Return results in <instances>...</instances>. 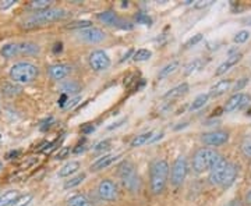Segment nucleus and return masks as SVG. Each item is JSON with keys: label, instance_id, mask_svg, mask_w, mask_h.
Returning a JSON list of instances; mask_svg holds the SVG:
<instances>
[{"label": "nucleus", "instance_id": "obj_42", "mask_svg": "<svg viewBox=\"0 0 251 206\" xmlns=\"http://www.w3.org/2000/svg\"><path fill=\"white\" fill-rule=\"evenodd\" d=\"M81 100V96H75V98L73 99H69L67 100V103H66V106H64V109H73L78 102Z\"/></svg>", "mask_w": 251, "mask_h": 206}, {"label": "nucleus", "instance_id": "obj_47", "mask_svg": "<svg viewBox=\"0 0 251 206\" xmlns=\"http://www.w3.org/2000/svg\"><path fill=\"white\" fill-rule=\"evenodd\" d=\"M133 54H134V50H133V49H130V50H128V52H127V53H126L125 56L122 57V59H120V62L123 63V62H126L127 59H130V56L133 57Z\"/></svg>", "mask_w": 251, "mask_h": 206}, {"label": "nucleus", "instance_id": "obj_39", "mask_svg": "<svg viewBox=\"0 0 251 206\" xmlns=\"http://www.w3.org/2000/svg\"><path fill=\"white\" fill-rule=\"evenodd\" d=\"M202 38H204L202 34H196V35H193L190 39H188L187 42L184 44V47L188 49V47H191V46H196L197 44H200V42L202 41Z\"/></svg>", "mask_w": 251, "mask_h": 206}, {"label": "nucleus", "instance_id": "obj_4", "mask_svg": "<svg viewBox=\"0 0 251 206\" xmlns=\"http://www.w3.org/2000/svg\"><path fill=\"white\" fill-rule=\"evenodd\" d=\"M221 158H222L221 153L215 151V148H200L193 155V160H191L193 171L197 174L209 171Z\"/></svg>", "mask_w": 251, "mask_h": 206}, {"label": "nucleus", "instance_id": "obj_38", "mask_svg": "<svg viewBox=\"0 0 251 206\" xmlns=\"http://www.w3.org/2000/svg\"><path fill=\"white\" fill-rule=\"evenodd\" d=\"M70 153H72V148H70V146H62V148L57 151V153L54 155V159H56V160H63V159H66Z\"/></svg>", "mask_w": 251, "mask_h": 206}, {"label": "nucleus", "instance_id": "obj_53", "mask_svg": "<svg viewBox=\"0 0 251 206\" xmlns=\"http://www.w3.org/2000/svg\"><path fill=\"white\" fill-rule=\"evenodd\" d=\"M84 149H85V148H84L82 145H78V146H77V148H75V149H74L73 152H74V153H80V152H82Z\"/></svg>", "mask_w": 251, "mask_h": 206}, {"label": "nucleus", "instance_id": "obj_11", "mask_svg": "<svg viewBox=\"0 0 251 206\" xmlns=\"http://www.w3.org/2000/svg\"><path fill=\"white\" fill-rule=\"evenodd\" d=\"M251 95L249 93H244V92H237L232 95L230 98L226 100V103L224 105V112L225 113H232L236 110H240L244 106H247L250 103Z\"/></svg>", "mask_w": 251, "mask_h": 206}, {"label": "nucleus", "instance_id": "obj_22", "mask_svg": "<svg viewBox=\"0 0 251 206\" xmlns=\"http://www.w3.org/2000/svg\"><path fill=\"white\" fill-rule=\"evenodd\" d=\"M20 197L21 195L18 189H9L0 195V206H11Z\"/></svg>", "mask_w": 251, "mask_h": 206}, {"label": "nucleus", "instance_id": "obj_3", "mask_svg": "<svg viewBox=\"0 0 251 206\" xmlns=\"http://www.w3.org/2000/svg\"><path fill=\"white\" fill-rule=\"evenodd\" d=\"M9 77L18 85H27L39 77V69L31 62H17L10 67Z\"/></svg>", "mask_w": 251, "mask_h": 206}, {"label": "nucleus", "instance_id": "obj_15", "mask_svg": "<svg viewBox=\"0 0 251 206\" xmlns=\"http://www.w3.org/2000/svg\"><path fill=\"white\" fill-rule=\"evenodd\" d=\"M119 158H120L119 153H108V155H103V156H100L99 159H97V160L91 164V171H99L102 170V169H106V167H109L112 163H115Z\"/></svg>", "mask_w": 251, "mask_h": 206}, {"label": "nucleus", "instance_id": "obj_50", "mask_svg": "<svg viewBox=\"0 0 251 206\" xmlns=\"http://www.w3.org/2000/svg\"><path fill=\"white\" fill-rule=\"evenodd\" d=\"M226 206H242V202L239 199H233V201H230Z\"/></svg>", "mask_w": 251, "mask_h": 206}, {"label": "nucleus", "instance_id": "obj_46", "mask_svg": "<svg viewBox=\"0 0 251 206\" xmlns=\"http://www.w3.org/2000/svg\"><path fill=\"white\" fill-rule=\"evenodd\" d=\"M20 156V151H11L6 155V159H16Z\"/></svg>", "mask_w": 251, "mask_h": 206}, {"label": "nucleus", "instance_id": "obj_20", "mask_svg": "<svg viewBox=\"0 0 251 206\" xmlns=\"http://www.w3.org/2000/svg\"><path fill=\"white\" fill-rule=\"evenodd\" d=\"M190 90V87H188L187 82H181L179 85H176V87H173L172 90H169L165 95H163V99H166V100H169V99H176L180 98V96H183V95H186Z\"/></svg>", "mask_w": 251, "mask_h": 206}, {"label": "nucleus", "instance_id": "obj_14", "mask_svg": "<svg viewBox=\"0 0 251 206\" xmlns=\"http://www.w3.org/2000/svg\"><path fill=\"white\" fill-rule=\"evenodd\" d=\"M72 72V66L67 63H54L48 67V75L50 80L62 81L66 77H69Z\"/></svg>", "mask_w": 251, "mask_h": 206}, {"label": "nucleus", "instance_id": "obj_16", "mask_svg": "<svg viewBox=\"0 0 251 206\" xmlns=\"http://www.w3.org/2000/svg\"><path fill=\"white\" fill-rule=\"evenodd\" d=\"M230 88H232V80L230 78L218 81L215 85L209 90V92H208L209 93V98H219L224 93H226Z\"/></svg>", "mask_w": 251, "mask_h": 206}, {"label": "nucleus", "instance_id": "obj_41", "mask_svg": "<svg viewBox=\"0 0 251 206\" xmlns=\"http://www.w3.org/2000/svg\"><path fill=\"white\" fill-rule=\"evenodd\" d=\"M110 148V141L109 139H105V141H100L95 145V148H94V151L95 152H100V151H106Z\"/></svg>", "mask_w": 251, "mask_h": 206}, {"label": "nucleus", "instance_id": "obj_5", "mask_svg": "<svg viewBox=\"0 0 251 206\" xmlns=\"http://www.w3.org/2000/svg\"><path fill=\"white\" fill-rule=\"evenodd\" d=\"M169 179V163L166 160H155L150 170V187L155 195L162 194Z\"/></svg>", "mask_w": 251, "mask_h": 206}, {"label": "nucleus", "instance_id": "obj_18", "mask_svg": "<svg viewBox=\"0 0 251 206\" xmlns=\"http://www.w3.org/2000/svg\"><path fill=\"white\" fill-rule=\"evenodd\" d=\"M0 88H1V93H3L4 96H7V98H16V96L23 93V87L16 84V82H13V81L3 82Z\"/></svg>", "mask_w": 251, "mask_h": 206}, {"label": "nucleus", "instance_id": "obj_35", "mask_svg": "<svg viewBox=\"0 0 251 206\" xmlns=\"http://www.w3.org/2000/svg\"><path fill=\"white\" fill-rule=\"evenodd\" d=\"M135 21L138 23V24H143V25H148V27H151L153 24V20L151 16H148L147 13H144V11H138L137 14H135Z\"/></svg>", "mask_w": 251, "mask_h": 206}, {"label": "nucleus", "instance_id": "obj_6", "mask_svg": "<svg viewBox=\"0 0 251 206\" xmlns=\"http://www.w3.org/2000/svg\"><path fill=\"white\" fill-rule=\"evenodd\" d=\"M119 177H120L126 188L131 191V192H137L141 187L140 176L135 171L134 164L131 161L126 160L119 166Z\"/></svg>", "mask_w": 251, "mask_h": 206}, {"label": "nucleus", "instance_id": "obj_29", "mask_svg": "<svg viewBox=\"0 0 251 206\" xmlns=\"http://www.w3.org/2000/svg\"><path fill=\"white\" fill-rule=\"evenodd\" d=\"M87 177V174L85 173H80V174H77V176H73L70 177V180H67L66 183H64V189H69V188H74V187H77V185H80L81 183L85 180Z\"/></svg>", "mask_w": 251, "mask_h": 206}, {"label": "nucleus", "instance_id": "obj_44", "mask_svg": "<svg viewBox=\"0 0 251 206\" xmlns=\"http://www.w3.org/2000/svg\"><path fill=\"white\" fill-rule=\"evenodd\" d=\"M14 4H16V0H6V1H1V3H0V9L7 10L10 9L11 6H14Z\"/></svg>", "mask_w": 251, "mask_h": 206}, {"label": "nucleus", "instance_id": "obj_10", "mask_svg": "<svg viewBox=\"0 0 251 206\" xmlns=\"http://www.w3.org/2000/svg\"><path fill=\"white\" fill-rule=\"evenodd\" d=\"M230 134L225 130H215V131H209V133H204L201 135V142L206 145L208 148L212 146H222L229 141Z\"/></svg>", "mask_w": 251, "mask_h": 206}, {"label": "nucleus", "instance_id": "obj_37", "mask_svg": "<svg viewBox=\"0 0 251 206\" xmlns=\"http://www.w3.org/2000/svg\"><path fill=\"white\" fill-rule=\"evenodd\" d=\"M32 199H34L32 194H25V195H21V197L18 198L17 201L11 206H28L32 202Z\"/></svg>", "mask_w": 251, "mask_h": 206}, {"label": "nucleus", "instance_id": "obj_33", "mask_svg": "<svg viewBox=\"0 0 251 206\" xmlns=\"http://www.w3.org/2000/svg\"><path fill=\"white\" fill-rule=\"evenodd\" d=\"M92 27V23H91L90 20H77V21H73L70 23L69 25H67V29H85V28H90Z\"/></svg>", "mask_w": 251, "mask_h": 206}, {"label": "nucleus", "instance_id": "obj_36", "mask_svg": "<svg viewBox=\"0 0 251 206\" xmlns=\"http://www.w3.org/2000/svg\"><path fill=\"white\" fill-rule=\"evenodd\" d=\"M249 39H250V32H249L247 29H242V31H239V32L233 36V42L234 44H237V45L247 42Z\"/></svg>", "mask_w": 251, "mask_h": 206}, {"label": "nucleus", "instance_id": "obj_17", "mask_svg": "<svg viewBox=\"0 0 251 206\" xmlns=\"http://www.w3.org/2000/svg\"><path fill=\"white\" fill-rule=\"evenodd\" d=\"M242 57H243V54L240 53V52H237V53H233V54H229L227 60L218 66V69H216V71H215V75L219 77V75H222V74H225L226 71H229V70L233 67L234 64H237L240 60H242Z\"/></svg>", "mask_w": 251, "mask_h": 206}, {"label": "nucleus", "instance_id": "obj_24", "mask_svg": "<svg viewBox=\"0 0 251 206\" xmlns=\"http://www.w3.org/2000/svg\"><path fill=\"white\" fill-rule=\"evenodd\" d=\"M81 90L80 84L78 82H75V81H67V82H64L60 85V92H62V95H75V93H78Z\"/></svg>", "mask_w": 251, "mask_h": 206}, {"label": "nucleus", "instance_id": "obj_43", "mask_svg": "<svg viewBox=\"0 0 251 206\" xmlns=\"http://www.w3.org/2000/svg\"><path fill=\"white\" fill-rule=\"evenodd\" d=\"M214 1H211V0H208V1H197V3H194V9H205L208 6H211Z\"/></svg>", "mask_w": 251, "mask_h": 206}, {"label": "nucleus", "instance_id": "obj_52", "mask_svg": "<svg viewBox=\"0 0 251 206\" xmlns=\"http://www.w3.org/2000/svg\"><path fill=\"white\" fill-rule=\"evenodd\" d=\"M242 23H243V25H251V16H249V17L244 18Z\"/></svg>", "mask_w": 251, "mask_h": 206}, {"label": "nucleus", "instance_id": "obj_32", "mask_svg": "<svg viewBox=\"0 0 251 206\" xmlns=\"http://www.w3.org/2000/svg\"><path fill=\"white\" fill-rule=\"evenodd\" d=\"M50 4H52L50 0H34V1L29 3V9L34 10V13H35V11L50 9Z\"/></svg>", "mask_w": 251, "mask_h": 206}, {"label": "nucleus", "instance_id": "obj_26", "mask_svg": "<svg viewBox=\"0 0 251 206\" xmlns=\"http://www.w3.org/2000/svg\"><path fill=\"white\" fill-rule=\"evenodd\" d=\"M67 206H92L90 199L82 195V194H75L67 199Z\"/></svg>", "mask_w": 251, "mask_h": 206}, {"label": "nucleus", "instance_id": "obj_54", "mask_svg": "<svg viewBox=\"0 0 251 206\" xmlns=\"http://www.w3.org/2000/svg\"><path fill=\"white\" fill-rule=\"evenodd\" d=\"M1 167H3V163L0 161V170H1Z\"/></svg>", "mask_w": 251, "mask_h": 206}, {"label": "nucleus", "instance_id": "obj_13", "mask_svg": "<svg viewBox=\"0 0 251 206\" xmlns=\"http://www.w3.org/2000/svg\"><path fill=\"white\" fill-rule=\"evenodd\" d=\"M78 38L88 44H99L106 39V34L97 27H90L78 31Z\"/></svg>", "mask_w": 251, "mask_h": 206}, {"label": "nucleus", "instance_id": "obj_45", "mask_svg": "<svg viewBox=\"0 0 251 206\" xmlns=\"http://www.w3.org/2000/svg\"><path fill=\"white\" fill-rule=\"evenodd\" d=\"M94 130H95V127L92 126V124H87V126H84L82 128H81V133L87 135V134H90V133H92Z\"/></svg>", "mask_w": 251, "mask_h": 206}, {"label": "nucleus", "instance_id": "obj_51", "mask_svg": "<svg viewBox=\"0 0 251 206\" xmlns=\"http://www.w3.org/2000/svg\"><path fill=\"white\" fill-rule=\"evenodd\" d=\"M244 201H246V204L247 205H250L251 206V189L246 194V197H244Z\"/></svg>", "mask_w": 251, "mask_h": 206}, {"label": "nucleus", "instance_id": "obj_31", "mask_svg": "<svg viewBox=\"0 0 251 206\" xmlns=\"http://www.w3.org/2000/svg\"><path fill=\"white\" fill-rule=\"evenodd\" d=\"M240 151L246 159H251V135H246L240 142Z\"/></svg>", "mask_w": 251, "mask_h": 206}, {"label": "nucleus", "instance_id": "obj_23", "mask_svg": "<svg viewBox=\"0 0 251 206\" xmlns=\"http://www.w3.org/2000/svg\"><path fill=\"white\" fill-rule=\"evenodd\" d=\"M0 54L4 59H14L20 56V45L18 44H6L0 47Z\"/></svg>", "mask_w": 251, "mask_h": 206}, {"label": "nucleus", "instance_id": "obj_40", "mask_svg": "<svg viewBox=\"0 0 251 206\" xmlns=\"http://www.w3.org/2000/svg\"><path fill=\"white\" fill-rule=\"evenodd\" d=\"M250 82V78L249 77H243V78H240V80L237 81L236 84H234V87H233V91L237 93V91H242L246 88V85Z\"/></svg>", "mask_w": 251, "mask_h": 206}, {"label": "nucleus", "instance_id": "obj_12", "mask_svg": "<svg viewBox=\"0 0 251 206\" xmlns=\"http://www.w3.org/2000/svg\"><path fill=\"white\" fill-rule=\"evenodd\" d=\"M98 195L102 201H106V202L116 201L117 195H119V189H117L115 181L109 179L102 180L98 184Z\"/></svg>", "mask_w": 251, "mask_h": 206}, {"label": "nucleus", "instance_id": "obj_55", "mask_svg": "<svg viewBox=\"0 0 251 206\" xmlns=\"http://www.w3.org/2000/svg\"><path fill=\"white\" fill-rule=\"evenodd\" d=\"M0 109H1V106H0Z\"/></svg>", "mask_w": 251, "mask_h": 206}, {"label": "nucleus", "instance_id": "obj_9", "mask_svg": "<svg viewBox=\"0 0 251 206\" xmlns=\"http://www.w3.org/2000/svg\"><path fill=\"white\" fill-rule=\"evenodd\" d=\"M88 64H90V67L94 71L102 72L106 71L110 67L112 60H110L109 54L105 50L98 49V50H94L92 53H90V56H88Z\"/></svg>", "mask_w": 251, "mask_h": 206}, {"label": "nucleus", "instance_id": "obj_19", "mask_svg": "<svg viewBox=\"0 0 251 206\" xmlns=\"http://www.w3.org/2000/svg\"><path fill=\"white\" fill-rule=\"evenodd\" d=\"M81 167V163L77 160H70L67 161L64 166L60 167V170L57 173V176L59 177H62V179H66V177H72L73 174H75L77 171L80 170Z\"/></svg>", "mask_w": 251, "mask_h": 206}, {"label": "nucleus", "instance_id": "obj_30", "mask_svg": "<svg viewBox=\"0 0 251 206\" xmlns=\"http://www.w3.org/2000/svg\"><path fill=\"white\" fill-rule=\"evenodd\" d=\"M152 57V52L150 49H138L137 52L133 54V60L137 63H141V62H147Z\"/></svg>", "mask_w": 251, "mask_h": 206}, {"label": "nucleus", "instance_id": "obj_1", "mask_svg": "<svg viewBox=\"0 0 251 206\" xmlns=\"http://www.w3.org/2000/svg\"><path fill=\"white\" fill-rule=\"evenodd\" d=\"M237 176H239V166L233 161H229L225 158H221L219 161L209 170L208 181H209V184H212L215 187L226 189L233 185Z\"/></svg>", "mask_w": 251, "mask_h": 206}, {"label": "nucleus", "instance_id": "obj_2", "mask_svg": "<svg viewBox=\"0 0 251 206\" xmlns=\"http://www.w3.org/2000/svg\"><path fill=\"white\" fill-rule=\"evenodd\" d=\"M69 16V13L63 9H46L42 11H35L34 14L28 16L23 23H21V27L25 28V29H31V28L41 27V25H46V24H50L54 21H59L63 20Z\"/></svg>", "mask_w": 251, "mask_h": 206}, {"label": "nucleus", "instance_id": "obj_48", "mask_svg": "<svg viewBox=\"0 0 251 206\" xmlns=\"http://www.w3.org/2000/svg\"><path fill=\"white\" fill-rule=\"evenodd\" d=\"M63 50V44L62 42H59V44H56L53 47V53H60Z\"/></svg>", "mask_w": 251, "mask_h": 206}, {"label": "nucleus", "instance_id": "obj_25", "mask_svg": "<svg viewBox=\"0 0 251 206\" xmlns=\"http://www.w3.org/2000/svg\"><path fill=\"white\" fill-rule=\"evenodd\" d=\"M179 66H180L179 60H173V62H171V63H168L165 67H162L161 71L158 72V78H159V80H163V78L169 77L171 74H173V72L179 69Z\"/></svg>", "mask_w": 251, "mask_h": 206}, {"label": "nucleus", "instance_id": "obj_34", "mask_svg": "<svg viewBox=\"0 0 251 206\" xmlns=\"http://www.w3.org/2000/svg\"><path fill=\"white\" fill-rule=\"evenodd\" d=\"M202 64H204V62H202L201 59H196V60H193L191 63H188L187 66H186V69H184V74H186V75H191L193 72L198 71V70L202 67Z\"/></svg>", "mask_w": 251, "mask_h": 206}, {"label": "nucleus", "instance_id": "obj_21", "mask_svg": "<svg viewBox=\"0 0 251 206\" xmlns=\"http://www.w3.org/2000/svg\"><path fill=\"white\" fill-rule=\"evenodd\" d=\"M20 45V54L23 56H36L41 53V47L35 42H21Z\"/></svg>", "mask_w": 251, "mask_h": 206}, {"label": "nucleus", "instance_id": "obj_28", "mask_svg": "<svg viewBox=\"0 0 251 206\" xmlns=\"http://www.w3.org/2000/svg\"><path fill=\"white\" fill-rule=\"evenodd\" d=\"M208 100H209V93H200L197 98L191 102V105H190V110H191V112H196V110H198V109L204 108Z\"/></svg>", "mask_w": 251, "mask_h": 206}, {"label": "nucleus", "instance_id": "obj_27", "mask_svg": "<svg viewBox=\"0 0 251 206\" xmlns=\"http://www.w3.org/2000/svg\"><path fill=\"white\" fill-rule=\"evenodd\" d=\"M153 133L152 131H148V133H144V134H140L135 137L134 139L131 141L130 146L131 148H138V146H143L145 143H150V141L152 139Z\"/></svg>", "mask_w": 251, "mask_h": 206}, {"label": "nucleus", "instance_id": "obj_8", "mask_svg": "<svg viewBox=\"0 0 251 206\" xmlns=\"http://www.w3.org/2000/svg\"><path fill=\"white\" fill-rule=\"evenodd\" d=\"M97 18H98L99 21H102L103 24H106V25L120 28V29H126V31H130V29H133V27H134L130 21H127L125 18L119 17L115 11H110V10L98 13V14H97Z\"/></svg>", "mask_w": 251, "mask_h": 206}, {"label": "nucleus", "instance_id": "obj_49", "mask_svg": "<svg viewBox=\"0 0 251 206\" xmlns=\"http://www.w3.org/2000/svg\"><path fill=\"white\" fill-rule=\"evenodd\" d=\"M123 123H126V118H123V120H120V121H116L113 126H109V130H115V128H117V127H120Z\"/></svg>", "mask_w": 251, "mask_h": 206}, {"label": "nucleus", "instance_id": "obj_7", "mask_svg": "<svg viewBox=\"0 0 251 206\" xmlns=\"http://www.w3.org/2000/svg\"><path fill=\"white\" fill-rule=\"evenodd\" d=\"M188 174V163L186 156H179L173 161L171 171V183L173 187H180Z\"/></svg>", "mask_w": 251, "mask_h": 206}]
</instances>
